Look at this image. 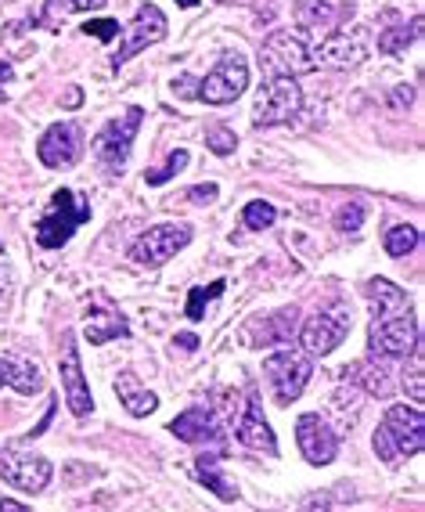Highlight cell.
Wrapping results in <instances>:
<instances>
[{
  "label": "cell",
  "instance_id": "23",
  "mask_svg": "<svg viewBox=\"0 0 425 512\" xmlns=\"http://www.w3.org/2000/svg\"><path fill=\"white\" fill-rule=\"evenodd\" d=\"M296 321H299V311L296 307H285V311L271 314V318L263 321L260 329V347H274V343H292L296 339Z\"/></svg>",
  "mask_w": 425,
  "mask_h": 512
},
{
  "label": "cell",
  "instance_id": "24",
  "mask_svg": "<svg viewBox=\"0 0 425 512\" xmlns=\"http://www.w3.org/2000/svg\"><path fill=\"white\" fill-rule=\"evenodd\" d=\"M191 476H195L199 484H206L209 491L217 494L220 502H235V498H238V487L231 484L224 473H220V466L213 462V458H199V462H195V469H191Z\"/></svg>",
  "mask_w": 425,
  "mask_h": 512
},
{
  "label": "cell",
  "instance_id": "1",
  "mask_svg": "<svg viewBox=\"0 0 425 512\" xmlns=\"http://www.w3.org/2000/svg\"><path fill=\"white\" fill-rule=\"evenodd\" d=\"M368 300L375 307L368 350L375 357H407L418 350V321L411 314V300L400 285L375 278L368 282Z\"/></svg>",
  "mask_w": 425,
  "mask_h": 512
},
{
  "label": "cell",
  "instance_id": "16",
  "mask_svg": "<svg viewBox=\"0 0 425 512\" xmlns=\"http://www.w3.org/2000/svg\"><path fill=\"white\" fill-rule=\"evenodd\" d=\"M368 55V40H364V29H353V33H328V37L317 40V47L310 51L314 65H332V69H353L361 65Z\"/></svg>",
  "mask_w": 425,
  "mask_h": 512
},
{
  "label": "cell",
  "instance_id": "19",
  "mask_svg": "<svg viewBox=\"0 0 425 512\" xmlns=\"http://www.w3.org/2000/svg\"><path fill=\"white\" fill-rule=\"evenodd\" d=\"M170 433L184 440V444H220L224 430H220L213 408H188L170 422Z\"/></svg>",
  "mask_w": 425,
  "mask_h": 512
},
{
  "label": "cell",
  "instance_id": "12",
  "mask_svg": "<svg viewBox=\"0 0 425 512\" xmlns=\"http://www.w3.org/2000/svg\"><path fill=\"white\" fill-rule=\"evenodd\" d=\"M296 444L310 466H328V462L339 455V437H335V430L314 412L296 419Z\"/></svg>",
  "mask_w": 425,
  "mask_h": 512
},
{
  "label": "cell",
  "instance_id": "33",
  "mask_svg": "<svg viewBox=\"0 0 425 512\" xmlns=\"http://www.w3.org/2000/svg\"><path fill=\"white\" fill-rule=\"evenodd\" d=\"M206 145L217 152V156H231L235 152V145H238V138H235V130H227V127H209L206 130Z\"/></svg>",
  "mask_w": 425,
  "mask_h": 512
},
{
  "label": "cell",
  "instance_id": "26",
  "mask_svg": "<svg viewBox=\"0 0 425 512\" xmlns=\"http://www.w3.org/2000/svg\"><path fill=\"white\" fill-rule=\"evenodd\" d=\"M105 0H47L44 8V26H58V22H65L69 15H76V11H98Z\"/></svg>",
  "mask_w": 425,
  "mask_h": 512
},
{
  "label": "cell",
  "instance_id": "46",
  "mask_svg": "<svg viewBox=\"0 0 425 512\" xmlns=\"http://www.w3.org/2000/svg\"><path fill=\"white\" fill-rule=\"evenodd\" d=\"M217 4H227V0H217Z\"/></svg>",
  "mask_w": 425,
  "mask_h": 512
},
{
  "label": "cell",
  "instance_id": "37",
  "mask_svg": "<svg viewBox=\"0 0 425 512\" xmlns=\"http://www.w3.org/2000/svg\"><path fill=\"white\" fill-rule=\"evenodd\" d=\"M411 101H415L411 87H397V91H393V98H389V105H393V109H411Z\"/></svg>",
  "mask_w": 425,
  "mask_h": 512
},
{
  "label": "cell",
  "instance_id": "8",
  "mask_svg": "<svg viewBox=\"0 0 425 512\" xmlns=\"http://www.w3.org/2000/svg\"><path fill=\"white\" fill-rule=\"evenodd\" d=\"M245 87H249V65H245V58L224 55L213 65V73L195 83V98L206 101V105H231V101L242 98Z\"/></svg>",
  "mask_w": 425,
  "mask_h": 512
},
{
  "label": "cell",
  "instance_id": "21",
  "mask_svg": "<svg viewBox=\"0 0 425 512\" xmlns=\"http://www.w3.org/2000/svg\"><path fill=\"white\" fill-rule=\"evenodd\" d=\"M127 336H130V325L123 314L109 311V307H91V314H87V339H91L94 347L109 343V339H127Z\"/></svg>",
  "mask_w": 425,
  "mask_h": 512
},
{
  "label": "cell",
  "instance_id": "34",
  "mask_svg": "<svg viewBox=\"0 0 425 512\" xmlns=\"http://www.w3.org/2000/svg\"><path fill=\"white\" fill-rule=\"evenodd\" d=\"M361 224H364V206H361V202H350V206H343V210L335 213V228L343 231V235H353Z\"/></svg>",
  "mask_w": 425,
  "mask_h": 512
},
{
  "label": "cell",
  "instance_id": "2",
  "mask_svg": "<svg viewBox=\"0 0 425 512\" xmlns=\"http://www.w3.org/2000/svg\"><path fill=\"white\" fill-rule=\"evenodd\" d=\"M422 448H425L422 408H407V404L386 408L379 430H375V455H379L382 462H397V458L418 455Z\"/></svg>",
  "mask_w": 425,
  "mask_h": 512
},
{
  "label": "cell",
  "instance_id": "25",
  "mask_svg": "<svg viewBox=\"0 0 425 512\" xmlns=\"http://www.w3.org/2000/svg\"><path fill=\"white\" fill-rule=\"evenodd\" d=\"M346 375H361V386L368 390L371 397H389V394H393V375H389L386 365H375V361H368V365L346 368Z\"/></svg>",
  "mask_w": 425,
  "mask_h": 512
},
{
  "label": "cell",
  "instance_id": "11",
  "mask_svg": "<svg viewBox=\"0 0 425 512\" xmlns=\"http://www.w3.org/2000/svg\"><path fill=\"white\" fill-rule=\"evenodd\" d=\"M191 242L188 224H159V228L145 231L130 246V260L141 267H163L170 256H177Z\"/></svg>",
  "mask_w": 425,
  "mask_h": 512
},
{
  "label": "cell",
  "instance_id": "30",
  "mask_svg": "<svg viewBox=\"0 0 425 512\" xmlns=\"http://www.w3.org/2000/svg\"><path fill=\"white\" fill-rule=\"evenodd\" d=\"M274 220H278V210H274L271 202H263V199H253L249 206L242 210V224L249 231H263V228H271Z\"/></svg>",
  "mask_w": 425,
  "mask_h": 512
},
{
  "label": "cell",
  "instance_id": "14",
  "mask_svg": "<svg viewBox=\"0 0 425 512\" xmlns=\"http://www.w3.org/2000/svg\"><path fill=\"white\" fill-rule=\"evenodd\" d=\"M80 152H83V134H80V127H76L73 119H62V123H55V127L47 130L44 138H40V145H37L40 163L51 166V170H69V166H76Z\"/></svg>",
  "mask_w": 425,
  "mask_h": 512
},
{
  "label": "cell",
  "instance_id": "45",
  "mask_svg": "<svg viewBox=\"0 0 425 512\" xmlns=\"http://www.w3.org/2000/svg\"><path fill=\"white\" fill-rule=\"evenodd\" d=\"M0 386H4V375H0Z\"/></svg>",
  "mask_w": 425,
  "mask_h": 512
},
{
  "label": "cell",
  "instance_id": "44",
  "mask_svg": "<svg viewBox=\"0 0 425 512\" xmlns=\"http://www.w3.org/2000/svg\"><path fill=\"white\" fill-rule=\"evenodd\" d=\"M177 4H181V8H195V4H199V0H177Z\"/></svg>",
  "mask_w": 425,
  "mask_h": 512
},
{
  "label": "cell",
  "instance_id": "32",
  "mask_svg": "<svg viewBox=\"0 0 425 512\" xmlns=\"http://www.w3.org/2000/svg\"><path fill=\"white\" fill-rule=\"evenodd\" d=\"M220 293H224V282H213L209 289H202V285H199V289H191V293H188V318L199 321L202 311H206V303H213Z\"/></svg>",
  "mask_w": 425,
  "mask_h": 512
},
{
  "label": "cell",
  "instance_id": "5",
  "mask_svg": "<svg viewBox=\"0 0 425 512\" xmlns=\"http://www.w3.org/2000/svg\"><path fill=\"white\" fill-rule=\"evenodd\" d=\"M350 325H353L350 303L335 300V303H328V307H321V311L303 325L299 343H303V350H307L310 357H325L350 336Z\"/></svg>",
  "mask_w": 425,
  "mask_h": 512
},
{
  "label": "cell",
  "instance_id": "3",
  "mask_svg": "<svg viewBox=\"0 0 425 512\" xmlns=\"http://www.w3.org/2000/svg\"><path fill=\"white\" fill-rule=\"evenodd\" d=\"M263 375L271 383L274 401L281 408H289L307 390L310 375H314V361H310V354H299V350H274V354L263 357Z\"/></svg>",
  "mask_w": 425,
  "mask_h": 512
},
{
  "label": "cell",
  "instance_id": "27",
  "mask_svg": "<svg viewBox=\"0 0 425 512\" xmlns=\"http://www.w3.org/2000/svg\"><path fill=\"white\" fill-rule=\"evenodd\" d=\"M382 246H386L389 256H407L411 249L418 246V228H411V224H397V228L386 231Z\"/></svg>",
  "mask_w": 425,
  "mask_h": 512
},
{
  "label": "cell",
  "instance_id": "35",
  "mask_svg": "<svg viewBox=\"0 0 425 512\" xmlns=\"http://www.w3.org/2000/svg\"><path fill=\"white\" fill-rule=\"evenodd\" d=\"M83 33H87V37H98L101 44H109V40H116L119 22H112V19H94V22H87V26H83Z\"/></svg>",
  "mask_w": 425,
  "mask_h": 512
},
{
  "label": "cell",
  "instance_id": "29",
  "mask_svg": "<svg viewBox=\"0 0 425 512\" xmlns=\"http://www.w3.org/2000/svg\"><path fill=\"white\" fill-rule=\"evenodd\" d=\"M184 166H188V152H184V148H173L170 159H166V163L159 166V170H148V174H145V184H148V188H159V184H166L170 177L181 174Z\"/></svg>",
  "mask_w": 425,
  "mask_h": 512
},
{
  "label": "cell",
  "instance_id": "17",
  "mask_svg": "<svg viewBox=\"0 0 425 512\" xmlns=\"http://www.w3.org/2000/svg\"><path fill=\"white\" fill-rule=\"evenodd\" d=\"M235 437H238V444H242V448H249V451H267V455H278V440H274V430L267 426V419H263V408H260V397H256V390H249V397H245V408L238 412Z\"/></svg>",
  "mask_w": 425,
  "mask_h": 512
},
{
  "label": "cell",
  "instance_id": "36",
  "mask_svg": "<svg viewBox=\"0 0 425 512\" xmlns=\"http://www.w3.org/2000/svg\"><path fill=\"white\" fill-rule=\"evenodd\" d=\"M184 199H188V202H213V199H217V184H199V188L184 192Z\"/></svg>",
  "mask_w": 425,
  "mask_h": 512
},
{
  "label": "cell",
  "instance_id": "7",
  "mask_svg": "<svg viewBox=\"0 0 425 512\" xmlns=\"http://www.w3.org/2000/svg\"><path fill=\"white\" fill-rule=\"evenodd\" d=\"M303 112V91H299L296 76H274L256 98L253 123L256 127H278V123H292Z\"/></svg>",
  "mask_w": 425,
  "mask_h": 512
},
{
  "label": "cell",
  "instance_id": "41",
  "mask_svg": "<svg viewBox=\"0 0 425 512\" xmlns=\"http://www.w3.org/2000/svg\"><path fill=\"white\" fill-rule=\"evenodd\" d=\"M83 105V91L80 87H69V94H65V109H80Z\"/></svg>",
  "mask_w": 425,
  "mask_h": 512
},
{
  "label": "cell",
  "instance_id": "22",
  "mask_svg": "<svg viewBox=\"0 0 425 512\" xmlns=\"http://www.w3.org/2000/svg\"><path fill=\"white\" fill-rule=\"evenodd\" d=\"M116 397L123 401V408H127L134 419H145V415H152L155 408H159V397H155L152 390H145L130 372H123L116 379Z\"/></svg>",
  "mask_w": 425,
  "mask_h": 512
},
{
  "label": "cell",
  "instance_id": "9",
  "mask_svg": "<svg viewBox=\"0 0 425 512\" xmlns=\"http://www.w3.org/2000/svg\"><path fill=\"white\" fill-rule=\"evenodd\" d=\"M260 69L267 80L274 76H303L314 69L310 47L292 33H271V40L260 47Z\"/></svg>",
  "mask_w": 425,
  "mask_h": 512
},
{
  "label": "cell",
  "instance_id": "31",
  "mask_svg": "<svg viewBox=\"0 0 425 512\" xmlns=\"http://www.w3.org/2000/svg\"><path fill=\"white\" fill-rule=\"evenodd\" d=\"M407 390V397L415 404L425 401V372H422V350H415L411 354V368H404V383H400Z\"/></svg>",
  "mask_w": 425,
  "mask_h": 512
},
{
  "label": "cell",
  "instance_id": "10",
  "mask_svg": "<svg viewBox=\"0 0 425 512\" xmlns=\"http://www.w3.org/2000/svg\"><path fill=\"white\" fill-rule=\"evenodd\" d=\"M51 462L44 455H29V451L19 448H0V480L11 484L15 491L26 494H40L47 484H51Z\"/></svg>",
  "mask_w": 425,
  "mask_h": 512
},
{
  "label": "cell",
  "instance_id": "28",
  "mask_svg": "<svg viewBox=\"0 0 425 512\" xmlns=\"http://www.w3.org/2000/svg\"><path fill=\"white\" fill-rule=\"evenodd\" d=\"M418 29H422V19L411 22V33H407V26L386 29V33H379V51H386V55H400V51L418 37Z\"/></svg>",
  "mask_w": 425,
  "mask_h": 512
},
{
  "label": "cell",
  "instance_id": "20",
  "mask_svg": "<svg viewBox=\"0 0 425 512\" xmlns=\"http://www.w3.org/2000/svg\"><path fill=\"white\" fill-rule=\"evenodd\" d=\"M0 375H4V383H8L11 390H19V394H37L40 386H44L40 365H33L29 357L15 354V350L0 357Z\"/></svg>",
  "mask_w": 425,
  "mask_h": 512
},
{
  "label": "cell",
  "instance_id": "42",
  "mask_svg": "<svg viewBox=\"0 0 425 512\" xmlns=\"http://www.w3.org/2000/svg\"><path fill=\"white\" fill-rule=\"evenodd\" d=\"M11 76H15V73H11V65L0 62V101H4V87L11 83Z\"/></svg>",
  "mask_w": 425,
  "mask_h": 512
},
{
  "label": "cell",
  "instance_id": "6",
  "mask_svg": "<svg viewBox=\"0 0 425 512\" xmlns=\"http://www.w3.org/2000/svg\"><path fill=\"white\" fill-rule=\"evenodd\" d=\"M141 119H145V112L134 105L123 119L105 123L101 134L94 138V152H98L101 166H105V174L109 177L123 174V166H127V159H130V148H134L137 130H141Z\"/></svg>",
  "mask_w": 425,
  "mask_h": 512
},
{
  "label": "cell",
  "instance_id": "13",
  "mask_svg": "<svg viewBox=\"0 0 425 512\" xmlns=\"http://www.w3.org/2000/svg\"><path fill=\"white\" fill-rule=\"evenodd\" d=\"M163 37H166V15L155 8V4H141L134 26L127 29V40H123V47L116 51V58H112V69L119 73V69H123L130 58L141 55L148 44H159Z\"/></svg>",
  "mask_w": 425,
  "mask_h": 512
},
{
  "label": "cell",
  "instance_id": "38",
  "mask_svg": "<svg viewBox=\"0 0 425 512\" xmlns=\"http://www.w3.org/2000/svg\"><path fill=\"white\" fill-rule=\"evenodd\" d=\"M332 502H328V494H310L307 502H303V512H328Z\"/></svg>",
  "mask_w": 425,
  "mask_h": 512
},
{
  "label": "cell",
  "instance_id": "39",
  "mask_svg": "<svg viewBox=\"0 0 425 512\" xmlns=\"http://www.w3.org/2000/svg\"><path fill=\"white\" fill-rule=\"evenodd\" d=\"M195 83L199 80H191V76H177V80H173V94H181V98H195Z\"/></svg>",
  "mask_w": 425,
  "mask_h": 512
},
{
  "label": "cell",
  "instance_id": "15",
  "mask_svg": "<svg viewBox=\"0 0 425 512\" xmlns=\"http://www.w3.org/2000/svg\"><path fill=\"white\" fill-rule=\"evenodd\" d=\"M292 15H296V26L303 29V33L321 40L343 26L353 15V8L350 4H339V0H296Z\"/></svg>",
  "mask_w": 425,
  "mask_h": 512
},
{
  "label": "cell",
  "instance_id": "4",
  "mask_svg": "<svg viewBox=\"0 0 425 512\" xmlns=\"http://www.w3.org/2000/svg\"><path fill=\"white\" fill-rule=\"evenodd\" d=\"M83 220H91V202L83 199V195H73L69 188H58L47 217H40V224H37V242L44 249L65 246Z\"/></svg>",
  "mask_w": 425,
  "mask_h": 512
},
{
  "label": "cell",
  "instance_id": "43",
  "mask_svg": "<svg viewBox=\"0 0 425 512\" xmlns=\"http://www.w3.org/2000/svg\"><path fill=\"white\" fill-rule=\"evenodd\" d=\"M0 512H29V509L15 502V498H0Z\"/></svg>",
  "mask_w": 425,
  "mask_h": 512
},
{
  "label": "cell",
  "instance_id": "40",
  "mask_svg": "<svg viewBox=\"0 0 425 512\" xmlns=\"http://www.w3.org/2000/svg\"><path fill=\"white\" fill-rule=\"evenodd\" d=\"M173 347L195 350V347H199V336H191V332H181V336H173Z\"/></svg>",
  "mask_w": 425,
  "mask_h": 512
},
{
  "label": "cell",
  "instance_id": "18",
  "mask_svg": "<svg viewBox=\"0 0 425 512\" xmlns=\"http://www.w3.org/2000/svg\"><path fill=\"white\" fill-rule=\"evenodd\" d=\"M62 386H65V401L73 408L76 419H87L94 412V397L87 390V379H83L80 365V350H76V339L65 336V354H62Z\"/></svg>",
  "mask_w": 425,
  "mask_h": 512
}]
</instances>
